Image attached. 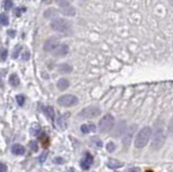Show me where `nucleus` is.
<instances>
[{"label": "nucleus", "mask_w": 173, "mask_h": 172, "mask_svg": "<svg viewBox=\"0 0 173 172\" xmlns=\"http://www.w3.org/2000/svg\"><path fill=\"white\" fill-rule=\"evenodd\" d=\"M152 136V129L150 127H144L141 129V131L138 133L134 141V146L136 148H143L147 145Z\"/></svg>", "instance_id": "f257e3e1"}, {"label": "nucleus", "mask_w": 173, "mask_h": 172, "mask_svg": "<svg viewBox=\"0 0 173 172\" xmlns=\"http://www.w3.org/2000/svg\"><path fill=\"white\" fill-rule=\"evenodd\" d=\"M50 26L53 30L57 31V33H63V34L68 33L71 29V24L68 21H66V20L64 19H59V17L52 20Z\"/></svg>", "instance_id": "f03ea898"}, {"label": "nucleus", "mask_w": 173, "mask_h": 172, "mask_svg": "<svg viewBox=\"0 0 173 172\" xmlns=\"http://www.w3.org/2000/svg\"><path fill=\"white\" fill-rule=\"evenodd\" d=\"M166 141V134L162 128H157L155 131L154 135H153V141H152V149L154 151H158L162 147Z\"/></svg>", "instance_id": "7ed1b4c3"}, {"label": "nucleus", "mask_w": 173, "mask_h": 172, "mask_svg": "<svg viewBox=\"0 0 173 172\" xmlns=\"http://www.w3.org/2000/svg\"><path fill=\"white\" fill-rule=\"evenodd\" d=\"M115 120L110 114H106L103 118H101L100 122H99V126H97V129L101 133H106V132L110 131L114 127Z\"/></svg>", "instance_id": "20e7f679"}, {"label": "nucleus", "mask_w": 173, "mask_h": 172, "mask_svg": "<svg viewBox=\"0 0 173 172\" xmlns=\"http://www.w3.org/2000/svg\"><path fill=\"white\" fill-rule=\"evenodd\" d=\"M101 115V109L96 106H89L85 107L81 110L78 114V116L81 119H92V118H96Z\"/></svg>", "instance_id": "39448f33"}, {"label": "nucleus", "mask_w": 173, "mask_h": 172, "mask_svg": "<svg viewBox=\"0 0 173 172\" xmlns=\"http://www.w3.org/2000/svg\"><path fill=\"white\" fill-rule=\"evenodd\" d=\"M57 103L59 105L64 107H70V106H75L78 103V98L73 94H65L57 99Z\"/></svg>", "instance_id": "423d86ee"}, {"label": "nucleus", "mask_w": 173, "mask_h": 172, "mask_svg": "<svg viewBox=\"0 0 173 172\" xmlns=\"http://www.w3.org/2000/svg\"><path fill=\"white\" fill-rule=\"evenodd\" d=\"M136 128H138L136 124H132V126H130L129 129L124 132V134H123L122 144H123V147L126 148V149L130 146L131 142H132V136H133V134L135 133V131H136Z\"/></svg>", "instance_id": "0eeeda50"}, {"label": "nucleus", "mask_w": 173, "mask_h": 172, "mask_svg": "<svg viewBox=\"0 0 173 172\" xmlns=\"http://www.w3.org/2000/svg\"><path fill=\"white\" fill-rule=\"evenodd\" d=\"M59 45V38L51 37V38L47 39V40L45 41V43H43V50L47 51V52H53Z\"/></svg>", "instance_id": "6e6552de"}, {"label": "nucleus", "mask_w": 173, "mask_h": 172, "mask_svg": "<svg viewBox=\"0 0 173 172\" xmlns=\"http://www.w3.org/2000/svg\"><path fill=\"white\" fill-rule=\"evenodd\" d=\"M92 163H93V157L89 153L85 154L82 159L80 160V167L83 170H89L91 166H92Z\"/></svg>", "instance_id": "1a4fd4ad"}, {"label": "nucleus", "mask_w": 173, "mask_h": 172, "mask_svg": "<svg viewBox=\"0 0 173 172\" xmlns=\"http://www.w3.org/2000/svg\"><path fill=\"white\" fill-rule=\"evenodd\" d=\"M68 51H69V48L67 45H59V47L53 51L52 54L53 56L55 57H63L68 53Z\"/></svg>", "instance_id": "9d476101"}, {"label": "nucleus", "mask_w": 173, "mask_h": 172, "mask_svg": "<svg viewBox=\"0 0 173 172\" xmlns=\"http://www.w3.org/2000/svg\"><path fill=\"white\" fill-rule=\"evenodd\" d=\"M124 130H126V122L120 121L115 128V131L113 132V136H119L124 134Z\"/></svg>", "instance_id": "9b49d317"}, {"label": "nucleus", "mask_w": 173, "mask_h": 172, "mask_svg": "<svg viewBox=\"0 0 173 172\" xmlns=\"http://www.w3.org/2000/svg\"><path fill=\"white\" fill-rule=\"evenodd\" d=\"M11 152L13 153V155L22 156L25 154V147L23 145H21V144H14V145L12 146Z\"/></svg>", "instance_id": "f8f14e48"}, {"label": "nucleus", "mask_w": 173, "mask_h": 172, "mask_svg": "<svg viewBox=\"0 0 173 172\" xmlns=\"http://www.w3.org/2000/svg\"><path fill=\"white\" fill-rule=\"evenodd\" d=\"M57 14H59V11L55 9H48L45 13H43V16L45 19H49V20H54L56 19Z\"/></svg>", "instance_id": "ddd939ff"}, {"label": "nucleus", "mask_w": 173, "mask_h": 172, "mask_svg": "<svg viewBox=\"0 0 173 172\" xmlns=\"http://www.w3.org/2000/svg\"><path fill=\"white\" fill-rule=\"evenodd\" d=\"M81 132L82 133H90V132H93L96 130V127H95L94 124H85L81 126Z\"/></svg>", "instance_id": "4468645a"}, {"label": "nucleus", "mask_w": 173, "mask_h": 172, "mask_svg": "<svg viewBox=\"0 0 173 172\" xmlns=\"http://www.w3.org/2000/svg\"><path fill=\"white\" fill-rule=\"evenodd\" d=\"M61 12L64 15H66V16H74V15L76 14V9L74 7H71V5H69V7L62 8Z\"/></svg>", "instance_id": "2eb2a0df"}, {"label": "nucleus", "mask_w": 173, "mask_h": 172, "mask_svg": "<svg viewBox=\"0 0 173 172\" xmlns=\"http://www.w3.org/2000/svg\"><path fill=\"white\" fill-rule=\"evenodd\" d=\"M43 113L45 114V116H47L48 118L50 120H54V117H55V113H54V109H53L51 106H45V107L42 108Z\"/></svg>", "instance_id": "dca6fc26"}, {"label": "nucleus", "mask_w": 173, "mask_h": 172, "mask_svg": "<svg viewBox=\"0 0 173 172\" xmlns=\"http://www.w3.org/2000/svg\"><path fill=\"white\" fill-rule=\"evenodd\" d=\"M57 88L59 89L61 91H64V90H66L67 88L69 87V81H68V79H66V78H61L57 81Z\"/></svg>", "instance_id": "f3484780"}, {"label": "nucleus", "mask_w": 173, "mask_h": 172, "mask_svg": "<svg viewBox=\"0 0 173 172\" xmlns=\"http://www.w3.org/2000/svg\"><path fill=\"white\" fill-rule=\"evenodd\" d=\"M107 166H108L110 169H118V168H121L123 166V163L119 160H114V159H110L107 163Z\"/></svg>", "instance_id": "a211bd4d"}, {"label": "nucleus", "mask_w": 173, "mask_h": 172, "mask_svg": "<svg viewBox=\"0 0 173 172\" xmlns=\"http://www.w3.org/2000/svg\"><path fill=\"white\" fill-rule=\"evenodd\" d=\"M71 70H73V67H71L69 64H66V63L61 64L59 66V72L63 73V74H68V73H70Z\"/></svg>", "instance_id": "6ab92c4d"}, {"label": "nucleus", "mask_w": 173, "mask_h": 172, "mask_svg": "<svg viewBox=\"0 0 173 172\" xmlns=\"http://www.w3.org/2000/svg\"><path fill=\"white\" fill-rule=\"evenodd\" d=\"M9 82L12 87H17L20 84V78L17 77L16 74H12L9 77Z\"/></svg>", "instance_id": "aec40b11"}, {"label": "nucleus", "mask_w": 173, "mask_h": 172, "mask_svg": "<svg viewBox=\"0 0 173 172\" xmlns=\"http://www.w3.org/2000/svg\"><path fill=\"white\" fill-rule=\"evenodd\" d=\"M71 2H73V0H55V3L61 8L69 7Z\"/></svg>", "instance_id": "412c9836"}, {"label": "nucleus", "mask_w": 173, "mask_h": 172, "mask_svg": "<svg viewBox=\"0 0 173 172\" xmlns=\"http://www.w3.org/2000/svg\"><path fill=\"white\" fill-rule=\"evenodd\" d=\"M0 24L3 25V26H7L9 25V17L5 13H1L0 14Z\"/></svg>", "instance_id": "4be33fe9"}, {"label": "nucleus", "mask_w": 173, "mask_h": 172, "mask_svg": "<svg viewBox=\"0 0 173 172\" xmlns=\"http://www.w3.org/2000/svg\"><path fill=\"white\" fill-rule=\"evenodd\" d=\"M21 50H22V45H19L17 47H15V49L13 50V53H12V57H13V59H17V56H19Z\"/></svg>", "instance_id": "5701e85b"}, {"label": "nucleus", "mask_w": 173, "mask_h": 172, "mask_svg": "<svg viewBox=\"0 0 173 172\" xmlns=\"http://www.w3.org/2000/svg\"><path fill=\"white\" fill-rule=\"evenodd\" d=\"M106 149L109 153H112V152H114L115 149H116V145H115L113 142H108V143L106 144Z\"/></svg>", "instance_id": "b1692460"}, {"label": "nucleus", "mask_w": 173, "mask_h": 172, "mask_svg": "<svg viewBox=\"0 0 173 172\" xmlns=\"http://www.w3.org/2000/svg\"><path fill=\"white\" fill-rule=\"evenodd\" d=\"M16 101H17V104H19L20 106H23L24 102H25V96H24V95H17L16 96Z\"/></svg>", "instance_id": "393cba45"}, {"label": "nucleus", "mask_w": 173, "mask_h": 172, "mask_svg": "<svg viewBox=\"0 0 173 172\" xmlns=\"http://www.w3.org/2000/svg\"><path fill=\"white\" fill-rule=\"evenodd\" d=\"M92 142L94 143V146H95V147H99V148L102 147L103 144H102V141H101L100 139H96V138H94V139L92 140Z\"/></svg>", "instance_id": "a878e982"}, {"label": "nucleus", "mask_w": 173, "mask_h": 172, "mask_svg": "<svg viewBox=\"0 0 173 172\" xmlns=\"http://www.w3.org/2000/svg\"><path fill=\"white\" fill-rule=\"evenodd\" d=\"M12 7H13V2H12L11 0H5V9L10 10V9H12Z\"/></svg>", "instance_id": "bb28decb"}, {"label": "nucleus", "mask_w": 173, "mask_h": 172, "mask_svg": "<svg viewBox=\"0 0 173 172\" xmlns=\"http://www.w3.org/2000/svg\"><path fill=\"white\" fill-rule=\"evenodd\" d=\"M29 56H31V54H29V51H25V52L23 53V55H22V59H23L24 61H27L29 60Z\"/></svg>", "instance_id": "cd10ccee"}, {"label": "nucleus", "mask_w": 173, "mask_h": 172, "mask_svg": "<svg viewBox=\"0 0 173 172\" xmlns=\"http://www.w3.org/2000/svg\"><path fill=\"white\" fill-rule=\"evenodd\" d=\"M31 148L33 152H38V145H37V143L36 142H31Z\"/></svg>", "instance_id": "c85d7f7f"}, {"label": "nucleus", "mask_w": 173, "mask_h": 172, "mask_svg": "<svg viewBox=\"0 0 173 172\" xmlns=\"http://www.w3.org/2000/svg\"><path fill=\"white\" fill-rule=\"evenodd\" d=\"M8 171V167L5 163H0V172H7Z\"/></svg>", "instance_id": "c756f323"}, {"label": "nucleus", "mask_w": 173, "mask_h": 172, "mask_svg": "<svg viewBox=\"0 0 173 172\" xmlns=\"http://www.w3.org/2000/svg\"><path fill=\"white\" fill-rule=\"evenodd\" d=\"M7 55H8V51L3 50L2 52H1V55H0V59H1L2 61H5V59H7Z\"/></svg>", "instance_id": "7c9ffc66"}, {"label": "nucleus", "mask_w": 173, "mask_h": 172, "mask_svg": "<svg viewBox=\"0 0 173 172\" xmlns=\"http://www.w3.org/2000/svg\"><path fill=\"white\" fill-rule=\"evenodd\" d=\"M45 158H47V153H45L43 155H41V157H40V161H41V163H43V160H45Z\"/></svg>", "instance_id": "2f4dec72"}, {"label": "nucleus", "mask_w": 173, "mask_h": 172, "mask_svg": "<svg viewBox=\"0 0 173 172\" xmlns=\"http://www.w3.org/2000/svg\"><path fill=\"white\" fill-rule=\"evenodd\" d=\"M8 34H9L11 37H14L15 36V31L14 30H9V31H8Z\"/></svg>", "instance_id": "473e14b6"}, {"label": "nucleus", "mask_w": 173, "mask_h": 172, "mask_svg": "<svg viewBox=\"0 0 173 172\" xmlns=\"http://www.w3.org/2000/svg\"><path fill=\"white\" fill-rule=\"evenodd\" d=\"M55 161H56V163H63V159L62 158H56Z\"/></svg>", "instance_id": "72a5a7b5"}, {"label": "nucleus", "mask_w": 173, "mask_h": 172, "mask_svg": "<svg viewBox=\"0 0 173 172\" xmlns=\"http://www.w3.org/2000/svg\"><path fill=\"white\" fill-rule=\"evenodd\" d=\"M169 2H170V3H171V5H173V0H169Z\"/></svg>", "instance_id": "f704fd0d"}, {"label": "nucleus", "mask_w": 173, "mask_h": 172, "mask_svg": "<svg viewBox=\"0 0 173 172\" xmlns=\"http://www.w3.org/2000/svg\"><path fill=\"white\" fill-rule=\"evenodd\" d=\"M146 172H153V171H146Z\"/></svg>", "instance_id": "c9c22d12"}]
</instances>
